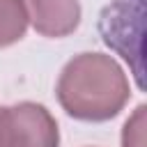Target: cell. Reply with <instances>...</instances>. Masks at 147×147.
Instances as JSON below:
<instances>
[{"label": "cell", "instance_id": "6da1fadb", "mask_svg": "<svg viewBox=\"0 0 147 147\" xmlns=\"http://www.w3.org/2000/svg\"><path fill=\"white\" fill-rule=\"evenodd\" d=\"M55 92L71 117L106 122L129 101V80L110 55L80 53L64 64Z\"/></svg>", "mask_w": 147, "mask_h": 147}, {"label": "cell", "instance_id": "7a4b0ae2", "mask_svg": "<svg viewBox=\"0 0 147 147\" xmlns=\"http://www.w3.org/2000/svg\"><path fill=\"white\" fill-rule=\"evenodd\" d=\"M55 117L32 101L0 106V147H57Z\"/></svg>", "mask_w": 147, "mask_h": 147}, {"label": "cell", "instance_id": "3957f363", "mask_svg": "<svg viewBox=\"0 0 147 147\" xmlns=\"http://www.w3.org/2000/svg\"><path fill=\"white\" fill-rule=\"evenodd\" d=\"M103 41L119 53L131 67L138 87H142L140 34H142V0H113L99 16Z\"/></svg>", "mask_w": 147, "mask_h": 147}, {"label": "cell", "instance_id": "277c9868", "mask_svg": "<svg viewBox=\"0 0 147 147\" xmlns=\"http://www.w3.org/2000/svg\"><path fill=\"white\" fill-rule=\"evenodd\" d=\"M28 23L44 37H67L80 23L78 0H23Z\"/></svg>", "mask_w": 147, "mask_h": 147}, {"label": "cell", "instance_id": "5b68a950", "mask_svg": "<svg viewBox=\"0 0 147 147\" xmlns=\"http://www.w3.org/2000/svg\"><path fill=\"white\" fill-rule=\"evenodd\" d=\"M28 30V11L23 0H0V48L23 39Z\"/></svg>", "mask_w": 147, "mask_h": 147}, {"label": "cell", "instance_id": "8992f818", "mask_svg": "<svg viewBox=\"0 0 147 147\" xmlns=\"http://www.w3.org/2000/svg\"><path fill=\"white\" fill-rule=\"evenodd\" d=\"M122 147H145V106H138L136 113L126 119L122 131Z\"/></svg>", "mask_w": 147, "mask_h": 147}]
</instances>
